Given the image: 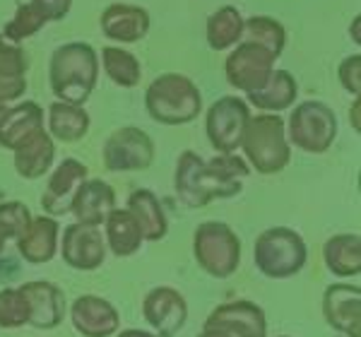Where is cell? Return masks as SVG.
Wrapping results in <instances>:
<instances>
[{
    "label": "cell",
    "instance_id": "obj_1",
    "mask_svg": "<svg viewBox=\"0 0 361 337\" xmlns=\"http://www.w3.org/2000/svg\"><path fill=\"white\" fill-rule=\"evenodd\" d=\"M99 80V56L90 44L70 42L58 46L49 63L51 92L58 102L82 106Z\"/></svg>",
    "mask_w": 361,
    "mask_h": 337
},
{
    "label": "cell",
    "instance_id": "obj_2",
    "mask_svg": "<svg viewBox=\"0 0 361 337\" xmlns=\"http://www.w3.org/2000/svg\"><path fill=\"white\" fill-rule=\"evenodd\" d=\"M145 109L161 125H185L202 111V94L190 78L164 73L145 92Z\"/></svg>",
    "mask_w": 361,
    "mask_h": 337
},
{
    "label": "cell",
    "instance_id": "obj_3",
    "mask_svg": "<svg viewBox=\"0 0 361 337\" xmlns=\"http://www.w3.org/2000/svg\"><path fill=\"white\" fill-rule=\"evenodd\" d=\"M241 149L258 173H279L292 159V149L284 133V118L279 114L250 116L241 137Z\"/></svg>",
    "mask_w": 361,
    "mask_h": 337
},
{
    "label": "cell",
    "instance_id": "obj_4",
    "mask_svg": "<svg viewBox=\"0 0 361 337\" xmlns=\"http://www.w3.org/2000/svg\"><path fill=\"white\" fill-rule=\"evenodd\" d=\"M241 188L243 183L222 181L212 171V166L205 159H200L195 152H190V149H185L178 157L176 173H173V190H176L178 200L190 210H200L212 200L234 197L241 193Z\"/></svg>",
    "mask_w": 361,
    "mask_h": 337
},
{
    "label": "cell",
    "instance_id": "obj_5",
    "mask_svg": "<svg viewBox=\"0 0 361 337\" xmlns=\"http://www.w3.org/2000/svg\"><path fill=\"white\" fill-rule=\"evenodd\" d=\"M308 251L306 243L296 234L294 229L287 226H272L265 229L263 234L255 239L253 246V260L255 267L270 280H287L301 272L306 265Z\"/></svg>",
    "mask_w": 361,
    "mask_h": 337
},
{
    "label": "cell",
    "instance_id": "obj_6",
    "mask_svg": "<svg viewBox=\"0 0 361 337\" xmlns=\"http://www.w3.org/2000/svg\"><path fill=\"white\" fill-rule=\"evenodd\" d=\"M193 255L207 275L226 280L241 265V239L224 222H202L193 236Z\"/></svg>",
    "mask_w": 361,
    "mask_h": 337
},
{
    "label": "cell",
    "instance_id": "obj_7",
    "mask_svg": "<svg viewBox=\"0 0 361 337\" xmlns=\"http://www.w3.org/2000/svg\"><path fill=\"white\" fill-rule=\"evenodd\" d=\"M284 133L287 142H292L301 152L323 154L333 147L337 137V116L328 104L311 99L294 109Z\"/></svg>",
    "mask_w": 361,
    "mask_h": 337
},
{
    "label": "cell",
    "instance_id": "obj_8",
    "mask_svg": "<svg viewBox=\"0 0 361 337\" xmlns=\"http://www.w3.org/2000/svg\"><path fill=\"white\" fill-rule=\"evenodd\" d=\"M250 121V109L238 97H222L207 109V140L219 154H231L241 147V137Z\"/></svg>",
    "mask_w": 361,
    "mask_h": 337
},
{
    "label": "cell",
    "instance_id": "obj_9",
    "mask_svg": "<svg viewBox=\"0 0 361 337\" xmlns=\"http://www.w3.org/2000/svg\"><path fill=\"white\" fill-rule=\"evenodd\" d=\"M102 159L106 171H145L154 161V142L140 128H118L104 142Z\"/></svg>",
    "mask_w": 361,
    "mask_h": 337
},
{
    "label": "cell",
    "instance_id": "obj_10",
    "mask_svg": "<svg viewBox=\"0 0 361 337\" xmlns=\"http://www.w3.org/2000/svg\"><path fill=\"white\" fill-rule=\"evenodd\" d=\"M275 61L277 58L263 46L253 42H241L224 63L226 82L234 90L250 94V92L260 90L267 82V78L275 71Z\"/></svg>",
    "mask_w": 361,
    "mask_h": 337
},
{
    "label": "cell",
    "instance_id": "obj_11",
    "mask_svg": "<svg viewBox=\"0 0 361 337\" xmlns=\"http://www.w3.org/2000/svg\"><path fill=\"white\" fill-rule=\"evenodd\" d=\"M61 255L66 260V265H70L73 270L92 272L97 267H102L104 258H106V241L102 236V229L78 222L66 226Z\"/></svg>",
    "mask_w": 361,
    "mask_h": 337
},
{
    "label": "cell",
    "instance_id": "obj_12",
    "mask_svg": "<svg viewBox=\"0 0 361 337\" xmlns=\"http://www.w3.org/2000/svg\"><path fill=\"white\" fill-rule=\"evenodd\" d=\"M142 316L157 330V337H173L188 321V304L173 287H157L142 301Z\"/></svg>",
    "mask_w": 361,
    "mask_h": 337
},
{
    "label": "cell",
    "instance_id": "obj_13",
    "mask_svg": "<svg viewBox=\"0 0 361 337\" xmlns=\"http://www.w3.org/2000/svg\"><path fill=\"white\" fill-rule=\"evenodd\" d=\"M70 321L82 337H111L121 328V316L116 306L97 294L78 296L70 304Z\"/></svg>",
    "mask_w": 361,
    "mask_h": 337
},
{
    "label": "cell",
    "instance_id": "obj_14",
    "mask_svg": "<svg viewBox=\"0 0 361 337\" xmlns=\"http://www.w3.org/2000/svg\"><path fill=\"white\" fill-rule=\"evenodd\" d=\"M205 328L222 330L229 337H267V321L253 301H229L207 316Z\"/></svg>",
    "mask_w": 361,
    "mask_h": 337
},
{
    "label": "cell",
    "instance_id": "obj_15",
    "mask_svg": "<svg viewBox=\"0 0 361 337\" xmlns=\"http://www.w3.org/2000/svg\"><path fill=\"white\" fill-rule=\"evenodd\" d=\"M328 325L347 337H361V289L357 284H330L323 294Z\"/></svg>",
    "mask_w": 361,
    "mask_h": 337
},
{
    "label": "cell",
    "instance_id": "obj_16",
    "mask_svg": "<svg viewBox=\"0 0 361 337\" xmlns=\"http://www.w3.org/2000/svg\"><path fill=\"white\" fill-rule=\"evenodd\" d=\"M87 173L90 168L78 159H63L54 168L42 195V207L49 217H61V214L70 212V202L80 185L87 181Z\"/></svg>",
    "mask_w": 361,
    "mask_h": 337
},
{
    "label": "cell",
    "instance_id": "obj_17",
    "mask_svg": "<svg viewBox=\"0 0 361 337\" xmlns=\"http://www.w3.org/2000/svg\"><path fill=\"white\" fill-rule=\"evenodd\" d=\"M29 304V325L37 330H54L66 318V294L54 282H27L20 287Z\"/></svg>",
    "mask_w": 361,
    "mask_h": 337
},
{
    "label": "cell",
    "instance_id": "obj_18",
    "mask_svg": "<svg viewBox=\"0 0 361 337\" xmlns=\"http://www.w3.org/2000/svg\"><path fill=\"white\" fill-rule=\"evenodd\" d=\"M116 210V193L114 188L102 178H90L78 188L73 202H70V212H73L75 222L87 226H102L106 217Z\"/></svg>",
    "mask_w": 361,
    "mask_h": 337
},
{
    "label": "cell",
    "instance_id": "obj_19",
    "mask_svg": "<svg viewBox=\"0 0 361 337\" xmlns=\"http://www.w3.org/2000/svg\"><path fill=\"white\" fill-rule=\"evenodd\" d=\"M102 32L104 37L121 44H135L147 37L149 32V13L140 5L114 3L102 13Z\"/></svg>",
    "mask_w": 361,
    "mask_h": 337
},
{
    "label": "cell",
    "instance_id": "obj_20",
    "mask_svg": "<svg viewBox=\"0 0 361 337\" xmlns=\"http://www.w3.org/2000/svg\"><path fill=\"white\" fill-rule=\"evenodd\" d=\"M58 234H61V226L56 217H49V214L32 217L29 226L17 239V251L32 265L51 263L58 253Z\"/></svg>",
    "mask_w": 361,
    "mask_h": 337
},
{
    "label": "cell",
    "instance_id": "obj_21",
    "mask_svg": "<svg viewBox=\"0 0 361 337\" xmlns=\"http://www.w3.org/2000/svg\"><path fill=\"white\" fill-rule=\"evenodd\" d=\"M44 130V109L37 102H22L8 111L0 123V147L15 149L32 135Z\"/></svg>",
    "mask_w": 361,
    "mask_h": 337
},
{
    "label": "cell",
    "instance_id": "obj_22",
    "mask_svg": "<svg viewBox=\"0 0 361 337\" xmlns=\"http://www.w3.org/2000/svg\"><path fill=\"white\" fill-rule=\"evenodd\" d=\"M27 56L20 44L0 34V102H15L27 92Z\"/></svg>",
    "mask_w": 361,
    "mask_h": 337
},
{
    "label": "cell",
    "instance_id": "obj_23",
    "mask_svg": "<svg viewBox=\"0 0 361 337\" xmlns=\"http://www.w3.org/2000/svg\"><path fill=\"white\" fill-rule=\"evenodd\" d=\"M56 159V145L54 137L46 130H39L37 135H32L27 142H22L15 149V168L22 178L34 181V178H42Z\"/></svg>",
    "mask_w": 361,
    "mask_h": 337
},
{
    "label": "cell",
    "instance_id": "obj_24",
    "mask_svg": "<svg viewBox=\"0 0 361 337\" xmlns=\"http://www.w3.org/2000/svg\"><path fill=\"white\" fill-rule=\"evenodd\" d=\"M104 241L106 248L118 258H128V255H135L142 248V231L130 210H114L104 222Z\"/></svg>",
    "mask_w": 361,
    "mask_h": 337
},
{
    "label": "cell",
    "instance_id": "obj_25",
    "mask_svg": "<svg viewBox=\"0 0 361 337\" xmlns=\"http://www.w3.org/2000/svg\"><path fill=\"white\" fill-rule=\"evenodd\" d=\"M128 210L135 217V222L140 224L145 241H161L169 231L166 214L161 210V202L152 190L140 188L135 193H130L128 197Z\"/></svg>",
    "mask_w": 361,
    "mask_h": 337
},
{
    "label": "cell",
    "instance_id": "obj_26",
    "mask_svg": "<svg viewBox=\"0 0 361 337\" xmlns=\"http://www.w3.org/2000/svg\"><path fill=\"white\" fill-rule=\"evenodd\" d=\"M296 94H299V85H296L294 75L287 71H272L267 82L260 90L250 92L248 102L253 104L258 111H284V109L294 106Z\"/></svg>",
    "mask_w": 361,
    "mask_h": 337
},
{
    "label": "cell",
    "instance_id": "obj_27",
    "mask_svg": "<svg viewBox=\"0 0 361 337\" xmlns=\"http://www.w3.org/2000/svg\"><path fill=\"white\" fill-rule=\"evenodd\" d=\"M323 260L335 277H357L361 272V239L359 234H337L325 241Z\"/></svg>",
    "mask_w": 361,
    "mask_h": 337
},
{
    "label": "cell",
    "instance_id": "obj_28",
    "mask_svg": "<svg viewBox=\"0 0 361 337\" xmlns=\"http://www.w3.org/2000/svg\"><path fill=\"white\" fill-rule=\"evenodd\" d=\"M90 114L82 106L54 102L49 106V135L61 142H78L90 133Z\"/></svg>",
    "mask_w": 361,
    "mask_h": 337
},
{
    "label": "cell",
    "instance_id": "obj_29",
    "mask_svg": "<svg viewBox=\"0 0 361 337\" xmlns=\"http://www.w3.org/2000/svg\"><path fill=\"white\" fill-rule=\"evenodd\" d=\"M205 37H207V46L212 51H217V54H222V51L236 46L243 37L241 13H238L234 5H224V8H219L217 13H212L207 17Z\"/></svg>",
    "mask_w": 361,
    "mask_h": 337
},
{
    "label": "cell",
    "instance_id": "obj_30",
    "mask_svg": "<svg viewBox=\"0 0 361 337\" xmlns=\"http://www.w3.org/2000/svg\"><path fill=\"white\" fill-rule=\"evenodd\" d=\"M102 66L111 82H116L118 87H128V90L140 85V78H142L140 61L130 51L121 49V46H106V49H102Z\"/></svg>",
    "mask_w": 361,
    "mask_h": 337
},
{
    "label": "cell",
    "instance_id": "obj_31",
    "mask_svg": "<svg viewBox=\"0 0 361 337\" xmlns=\"http://www.w3.org/2000/svg\"><path fill=\"white\" fill-rule=\"evenodd\" d=\"M243 42H253L263 49L270 51L272 56L279 58L284 51V44H287V32L284 27L279 25L277 20L272 17H265V15H255V17H248L243 20Z\"/></svg>",
    "mask_w": 361,
    "mask_h": 337
},
{
    "label": "cell",
    "instance_id": "obj_32",
    "mask_svg": "<svg viewBox=\"0 0 361 337\" xmlns=\"http://www.w3.org/2000/svg\"><path fill=\"white\" fill-rule=\"evenodd\" d=\"M44 27H46V17L39 13L32 3H27V5H20L13 20L5 25L3 37L8 39V42H13V44H22L25 39L34 37V34H37L39 29H44Z\"/></svg>",
    "mask_w": 361,
    "mask_h": 337
},
{
    "label": "cell",
    "instance_id": "obj_33",
    "mask_svg": "<svg viewBox=\"0 0 361 337\" xmlns=\"http://www.w3.org/2000/svg\"><path fill=\"white\" fill-rule=\"evenodd\" d=\"M29 325V304L25 294L17 289H3L0 292V328L17 330Z\"/></svg>",
    "mask_w": 361,
    "mask_h": 337
},
{
    "label": "cell",
    "instance_id": "obj_34",
    "mask_svg": "<svg viewBox=\"0 0 361 337\" xmlns=\"http://www.w3.org/2000/svg\"><path fill=\"white\" fill-rule=\"evenodd\" d=\"M32 222V212L25 202H0V236L8 239H20V234Z\"/></svg>",
    "mask_w": 361,
    "mask_h": 337
},
{
    "label": "cell",
    "instance_id": "obj_35",
    "mask_svg": "<svg viewBox=\"0 0 361 337\" xmlns=\"http://www.w3.org/2000/svg\"><path fill=\"white\" fill-rule=\"evenodd\" d=\"M337 78H340V85L345 87L349 94L359 97L361 94V56L354 54L345 58L337 68Z\"/></svg>",
    "mask_w": 361,
    "mask_h": 337
},
{
    "label": "cell",
    "instance_id": "obj_36",
    "mask_svg": "<svg viewBox=\"0 0 361 337\" xmlns=\"http://www.w3.org/2000/svg\"><path fill=\"white\" fill-rule=\"evenodd\" d=\"M32 5L46 17V22H58L68 17L73 0H32Z\"/></svg>",
    "mask_w": 361,
    "mask_h": 337
},
{
    "label": "cell",
    "instance_id": "obj_37",
    "mask_svg": "<svg viewBox=\"0 0 361 337\" xmlns=\"http://www.w3.org/2000/svg\"><path fill=\"white\" fill-rule=\"evenodd\" d=\"M118 337H157V335H154V333H147V330L128 328V330H121Z\"/></svg>",
    "mask_w": 361,
    "mask_h": 337
},
{
    "label": "cell",
    "instance_id": "obj_38",
    "mask_svg": "<svg viewBox=\"0 0 361 337\" xmlns=\"http://www.w3.org/2000/svg\"><path fill=\"white\" fill-rule=\"evenodd\" d=\"M197 337H229V335L222 333V330H214V328H202V333Z\"/></svg>",
    "mask_w": 361,
    "mask_h": 337
},
{
    "label": "cell",
    "instance_id": "obj_39",
    "mask_svg": "<svg viewBox=\"0 0 361 337\" xmlns=\"http://www.w3.org/2000/svg\"><path fill=\"white\" fill-rule=\"evenodd\" d=\"M359 25H361V17H354V27L349 29L354 37V44H361V34H359Z\"/></svg>",
    "mask_w": 361,
    "mask_h": 337
},
{
    "label": "cell",
    "instance_id": "obj_40",
    "mask_svg": "<svg viewBox=\"0 0 361 337\" xmlns=\"http://www.w3.org/2000/svg\"><path fill=\"white\" fill-rule=\"evenodd\" d=\"M352 111H354V130H359V97H357V102H354Z\"/></svg>",
    "mask_w": 361,
    "mask_h": 337
},
{
    "label": "cell",
    "instance_id": "obj_41",
    "mask_svg": "<svg viewBox=\"0 0 361 337\" xmlns=\"http://www.w3.org/2000/svg\"><path fill=\"white\" fill-rule=\"evenodd\" d=\"M8 111H10V109H8V104H5V102H0V123H3V118H5V116H8Z\"/></svg>",
    "mask_w": 361,
    "mask_h": 337
},
{
    "label": "cell",
    "instance_id": "obj_42",
    "mask_svg": "<svg viewBox=\"0 0 361 337\" xmlns=\"http://www.w3.org/2000/svg\"><path fill=\"white\" fill-rule=\"evenodd\" d=\"M3 248H5V239L0 236V253H3Z\"/></svg>",
    "mask_w": 361,
    "mask_h": 337
}]
</instances>
